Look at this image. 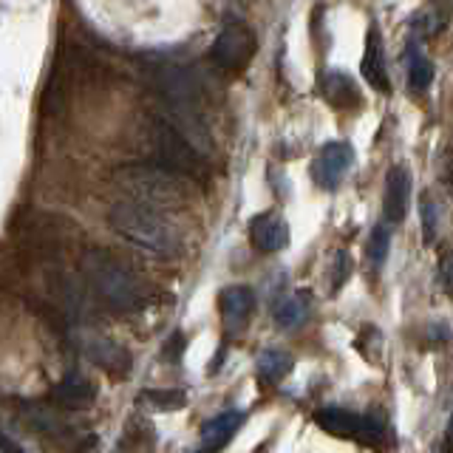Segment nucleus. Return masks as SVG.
Listing matches in <instances>:
<instances>
[{
    "label": "nucleus",
    "instance_id": "obj_13",
    "mask_svg": "<svg viewBox=\"0 0 453 453\" xmlns=\"http://www.w3.org/2000/svg\"><path fill=\"white\" fill-rule=\"evenodd\" d=\"M363 77L368 80L372 88H377L380 94L391 91L388 82V68H386V49H382V37L380 28L372 26L365 35V54H363Z\"/></svg>",
    "mask_w": 453,
    "mask_h": 453
},
{
    "label": "nucleus",
    "instance_id": "obj_8",
    "mask_svg": "<svg viewBox=\"0 0 453 453\" xmlns=\"http://www.w3.org/2000/svg\"><path fill=\"white\" fill-rule=\"evenodd\" d=\"M26 419L32 422L37 431H42L46 436H51V439H57V442H63V445L74 448V450H80V453L91 450V448L96 445V436L74 431V425H65L60 417L54 414V411L42 408V405L26 408Z\"/></svg>",
    "mask_w": 453,
    "mask_h": 453
},
{
    "label": "nucleus",
    "instance_id": "obj_1",
    "mask_svg": "<svg viewBox=\"0 0 453 453\" xmlns=\"http://www.w3.org/2000/svg\"><path fill=\"white\" fill-rule=\"evenodd\" d=\"M108 224L111 230L122 235L127 244L139 247L142 252L156 255V258H173L181 252L179 233L173 230L159 210L136 204V202H117L108 210Z\"/></svg>",
    "mask_w": 453,
    "mask_h": 453
},
{
    "label": "nucleus",
    "instance_id": "obj_24",
    "mask_svg": "<svg viewBox=\"0 0 453 453\" xmlns=\"http://www.w3.org/2000/svg\"><path fill=\"white\" fill-rule=\"evenodd\" d=\"M442 280H445V287L453 292V252L442 261Z\"/></svg>",
    "mask_w": 453,
    "mask_h": 453
},
{
    "label": "nucleus",
    "instance_id": "obj_21",
    "mask_svg": "<svg viewBox=\"0 0 453 453\" xmlns=\"http://www.w3.org/2000/svg\"><path fill=\"white\" fill-rule=\"evenodd\" d=\"M431 82H434V63L428 60V57L417 54L414 63H411V68H408V85L417 91H425Z\"/></svg>",
    "mask_w": 453,
    "mask_h": 453
},
{
    "label": "nucleus",
    "instance_id": "obj_25",
    "mask_svg": "<svg viewBox=\"0 0 453 453\" xmlns=\"http://www.w3.org/2000/svg\"><path fill=\"white\" fill-rule=\"evenodd\" d=\"M448 442L453 445V417H450V422H448Z\"/></svg>",
    "mask_w": 453,
    "mask_h": 453
},
{
    "label": "nucleus",
    "instance_id": "obj_10",
    "mask_svg": "<svg viewBox=\"0 0 453 453\" xmlns=\"http://www.w3.org/2000/svg\"><path fill=\"white\" fill-rule=\"evenodd\" d=\"M219 309H221L224 329L230 334H241L255 311V292L250 287H226L219 295Z\"/></svg>",
    "mask_w": 453,
    "mask_h": 453
},
{
    "label": "nucleus",
    "instance_id": "obj_27",
    "mask_svg": "<svg viewBox=\"0 0 453 453\" xmlns=\"http://www.w3.org/2000/svg\"><path fill=\"white\" fill-rule=\"evenodd\" d=\"M442 453H450V450H442Z\"/></svg>",
    "mask_w": 453,
    "mask_h": 453
},
{
    "label": "nucleus",
    "instance_id": "obj_4",
    "mask_svg": "<svg viewBox=\"0 0 453 453\" xmlns=\"http://www.w3.org/2000/svg\"><path fill=\"white\" fill-rule=\"evenodd\" d=\"M148 139H150V153L156 156V165H162L188 179H198L204 173L202 153H198L193 148V142L184 136L176 125H170L165 117L150 119Z\"/></svg>",
    "mask_w": 453,
    "mask_h": 453
},
{
    "label": "nucleus",
    "instance_id": "obj_7",
    "mask_svg": "<svg viewBox=\"0 0 453 453\" xmlns=\"http://www.w3.org/2000/svg\"><path fill=\"white\" fill-rule=\"evenodd\" d=\"M354 165V150L349 142H329L318 150V159L311 162V176L315 184L323 190H334L340 179L349 173V167Z\"/></svg>",
    "mask_w": 453,
    "mask_h": 453
},
{
    "label": "nucleus",
    "instance_id": "obj_2",
    "mask_svg": "<svg viewBox=\"0 0 453 453\" xmlns=\"http://www.w3.org/2000/svg\"><path fill=\"white\" fill-rule=\"evenodd\" d=\"M82 273L88 278V287L111 311L131 315L145 306V287L139 275L125 261L105 250H88L82 255Z\"/></svg>",
    "mask_w": 453,
    "mask_h": 453
},
{
    "label": "nucleus",
    "instance_id": "obj_22",
    "mask_svg": "<svg viewBox=\"0 0 453 453\" xmlns=\"http://www.w3.org/2000/svg\"><path fill=\"white\" fill-rule=\"evenodd\" d=\"M419 212H422V238H425V244H434L436 235H439V210H436V204L431 202L428 196L422 198Z\"/></svg>",
    "mask_w": 453,
    "mask_h": 453
},
{
    "label": "nucleus",
    "instance_id": "obj_6",
    "mask_svg": "<svg viewBox=\"0 0 453 453\" xmlns=\"http://www.w3.org/2000/svg\"><path fill=\"white\" fill-rule=\"evenodd\" d=\"M255 49H258V40H255V35L250 32V28L241 26V23H233L216 37V42H212L210 60L219 68L238 71L252 60Z\"/></svg>",
    "mask_w": 453,
    "mask_h": 453
},
{
    "label": "nucleus",
    "instance_id": "obj_26",
    "mask_svg": "<svg viewBox=\"0 0 453 453\" xmlns=\"http://www.w3.org/2000/svg\"><path fill=\"white\" fill-rule=\"evenodd\" d=\"M448 184L453 188V159H450V167H448Z\"/></svg>",
    "mask_w": 453,
    "mask_h": 453
},
{
    "label": "nucleus",
    "instance_id": "obj_9",
    "mask_svg": "<svg viewBox=\"0 0 453 453\" xmlns=\"http://www.w3.org/2000/svg\"><path fill=\"white\" fill-rule=\"evenodd\" d=\"M85 354H88L91 363L103 368L108 377L122 380V377L131 374V365H134L131 351L119 343H113V340L105 334H91L88 340H85Z\"/></svg>",
    "mask_w": 453,
    "mask_h": 453
},
{
    "label": "nucleus",
    "instance_id": "obj_14",
    "mask_svg": "<svg viewBox=\"0 0 453 453\" xmlns=\"http://www.w3.org/2000/svg\"><path fill=\"white\" fill-rule=\"evenodd\" d=\"M241 425H244V414L241 411H224L216 419H210L202 428V442H198L196 453H221L226 442L238 434Z\"/></svg>",
    "mask_w": 453,
    "mask_h": 453
},
{
    "label": "nucleus",
    "instance_id": "obj_5",
    "mask_svg": "<svg viewBox=\"0 0 453 453\" xmlns=\"http://www.w3.org/2000/svg\"><path fill=\"white\" fill-rule=\"evenodd\" d=\"M315 422L320 425L323 431H329L334 436L360 439V442H365V445H382V442H386V428H382L380 422L354 414V411L337 408V405L320 408L315 414Z\"/></svg>",
    "mask_w": 453,
    "mask_h": 453
},
{
    "label": "nucleus",
    "instance_id": "obj_15",
    "mask_svg": "<svg viewBox=\"0 0 453 453\" xmlns=\"http://www.w3.org/2000/svg\"><path fill=\"white\" fill-rule=\"evenodd\" d=\"M96 396H99L96 382H91L82 374H68L63 382H57L51 391V400L63 408H88L94 405Z\"/></svg>",
    "mask_w": 453,
    "mask_h": 453
},
{
    "label": "nucleus",
    "instance_id": "obj_16",
    "mask_svg": "<svg viewBox=\"0 0 453 453\" xmlns=\"http://www.w3.org/2000/svg\"><path fill=\"white\" fill-rule=\"evenodd\" d=\"M320 94L326 96V103H332L334 108H343V111L360 103L357 85H354V80L343 74V71H326L320 80Z\"/></svg>",
    "mask_w": 453,
    "mask_h": 453
},
{
    "label": "nucleus",
    "instance_id": "obj_12",
    "mask_svg": "<svg viewBox=\"0 0 453 453\" xmlns=\"http://www.w3.org/2000/svg\"><path fill=\"white\" fill-rule=\"evenodd\" d=\"M411 204V173L403 165H394L386 173V198H382V210L391 224H400L408 216Z\"/></svg>",
    "mask_w": 453,
    "mask_h": 453
},
{
    "label": "nucleus",
    "instance_id": "obj_11",
    "mask_svg": "<svg viewBox=\"0 0 453 453\" xmlns=\"http://www.w3.org/2000/svg\"><path fill=\"white\" fill-rule=\"evenodd\" d=\"M250 241L261 252H278L289 244V224L278 212H261L250 221Z\"/></svg>",
    "mask_w": 453,
    "mask_h": 453
},
{
    "label": "nucleus",
    "instance_id": "obj_20",
    "mask_svg": "<svg viewBox=\"0 0 453 453\" xmlns=\"http://www.w3.org/2000/svg\"><path fill=\"white\" fill-rule=\"evenodd\" d=\"M388 250H391V233H388V226L386 224H377L374 230H372V238H368V247H365L368 261L380 266L382 261H386Z\"/></svg>",
    "mask_w": 453,
    "mask_h": 453
},
{
    "label": "nucleus",
    "instance_id": "obj_18",
    "mask_svg": "<svg viewBox=\"0 0 453 453\" xmlns=\"http://www.w3.org/2000/svg\"><path fill=\"white\" fill-rule=\"evenodd\" d=\"M142 400L159 411H179L188 405V391L181 388H148L142 391Z\"/></svg>",
    "mask_w": 453,
    "mask_h": 453
},
{
    "label": "nucleus",
    "instance_id": "obj_17",
    "mask_svg": "<svg viewBox=\"0 0 453 453\" xmlns=\"http://www.w3.org/2000/svg\"><path fill=\"white\" fill-rule=\"evenodd\" d=\"M255 368H258V377L264 382H280L295 368V360H292V354L280 351V349H266V351H261L258 365Z\"/></svg>",
    "mask_w": 453,
    "mask_h": 453
},
{
    "label": "nucleus",
    "instance_id": "obj_19",
    "mask_svg": "<svg viewBox=\"0 0 453 453\" xmlns=\"http://www.w3.org/2000/svg\"><path fill=\"white\" fill-rule=\"evenodd\" d=\"M306 318V301L303 297H287L275 306V323L280 329H292Z\"/></svg>",
    "mask_w": 453,
    "mask_h": 453
},
{
    "label": "nucleus",
    "instance_id": "obj_3",
    "mask_svg": "<svg viewBox=\"0 0 453 453\" xmlns=\"http://www.w3.org/2000/svg\"><path fill=\"white\" fill-rule=\"evenodd\" d=\"M113 181L131 196V202L136 204H145L153 210H165V207H179V204H188L193 188H190V179L173 173L156 162L148 165H125L113 173Z\"/></svg>",
    "mask_w": 453,
    "mask_h": 453
},
{
    "label": "nucleus",
    "instance_id": "obj_23",
    "mask_svg": "<svg viewBox=\"0 0 453 453\" xmlns=\"http://www.w3.org/2000/svg\"><path fill=\"white\" fill-rule=\"evenodd\" d=\"M349 275H351V255L346 252V250H340L337 255H334V280H332V295H337L340 292V287L349 280Z\"/></svg>",
    "mask_w": 453,
    "mask_h": 453
}]
</instances>
